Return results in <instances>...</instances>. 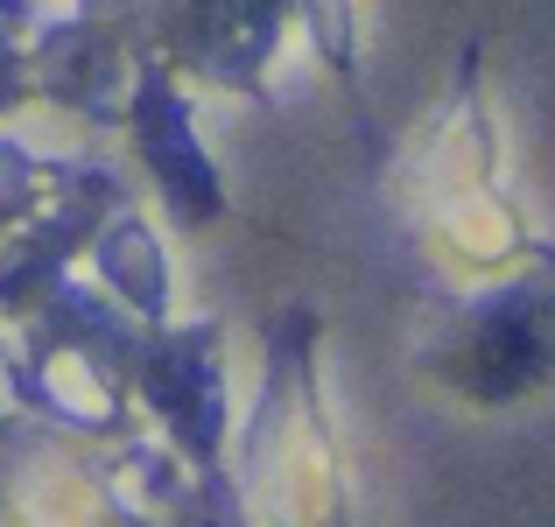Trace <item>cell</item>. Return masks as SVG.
Here are the masks:
<instances>
[{
	"mask_svg": "<svg viewBox=\"0 0 555 527\" xmlns=\"http://www.w3.org/2000/svg\"><path fill=\"white\" fill-rule=\"evenodd\" d=\"M548 317H555V303L542 296V282H520L514 296H500L492 310L464 317L443 373L457 380L472 401H514V394H528L534 380L555 365Z\"/></svg>",
	"mask_w": 555,
	"mask_h": 527,
	"instance_id": "cell-1",
	"label": "cell"
}]
</instances>
